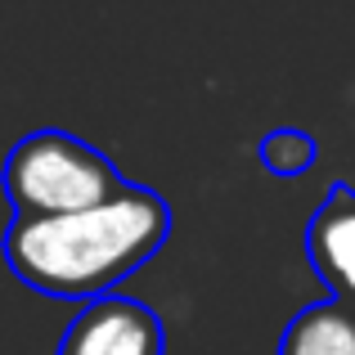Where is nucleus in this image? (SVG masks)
Returning a JSON list of instances; mask_svg holds the SVG:
<instances>
[{
  "label": "nucleus",
  "mask_w": 355,
  "mask_h": 355,
  "mask_svg": "<svg viewBox=\"0 0 355 355\" xmlns=\"http://www.w3.org/2000/svg\"><path fill=\"white\" fill-rule=\"evenodd\" d=\"M306 261L324 279L333 302L355 311V189L338 180L306 225Z\"/></svg>",
  "instance_id": "4"
},
{
  "label": "nucleus",
  "mask_w": 355,
  "mask_h": 355,
  "mask_svg": "<svg viewBox=\"0 0 355 355\" xmlns=\"http://www.w3.org/2000/svg\"><path fill=\"white\" fill-rule=\"evenodd\" d=\"M171 234V207L162 193L126 184L113 202L72 216H14L0 239L5 266L18 284L54 302L108 297L135 275Z\"/></svg>",
  "instance_id": "1"
},
{
  "label": "nucleus",
  "mask_w": 355,
  "mask_h": 355,
  "mask_svg": "<svg viewBox=\"0 0 355 355\" xmlns=\"http://www.w3.org/2000/svg\"><path fill=\"white\" fill-rule=\"evenodd\" d=\"M126 175L95 144L68 130H32L5 157L0 189L14 216H72L113 202L126 189Z\"/></svg>",
  "instance_id": "2"
},
{
  "label": "nucleus",
  "mask_w": 355,
  "mask_h": 355,
  "mask_svg": "<svg viewBox=\"0 0 355 355\" xmlns=\"http://www.w3.org/2000/svg\"><path fill=\"white\" fill-rule=\"evenodd\" d=\"M162 351L166 333L157 311L117 293L86 302L59 342V355H162Z\"/></svg>",
  "instance_id": "3"
},
{
  "label": "nucleus",
  "mask_w": 355,
  "mask_h": 355,
  "mask_svg": "<svg viewBox=\"0 0 355 355\" xmlns=\"http://www.w3.org/2000/svg\"><path fill=\"white\" fill-rule=\"evenodd\" d=\"M315 157H320L315 135H306V130H297V126H279V130H270V135L261 139V162H266V171L284 175V180L311 171Z\"/></svg>",
  "instance_id": "6"
},
{
  "label": "nucleus",
  "mask_w": 355,
  "mask_h": 355,
  "mask_svg": "<svg viewBox=\"0 0 355 355\" xmlns=\"http://www.w3.org/2000/svg\"><path fill=\"white\" fill-rule=\"evenodd\" d=\"M275 355H355V311L342 302H315L288 320Z\"/></svg>",
  "instance_id": "5"
}]
</instances>
